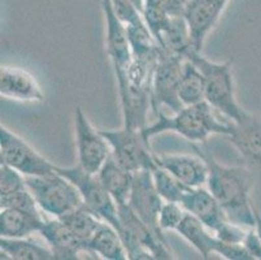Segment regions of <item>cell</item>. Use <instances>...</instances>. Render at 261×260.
Listing matches in <instances>:
<instances>
[{"instance_id": "obj_23", "label": "cell", "mask_w": 261, "mask_h": 260, "mask_svg": "<svg viewBox=\"0 0 261 260\" xmlns=\"http://www.w3.org/2000/svg\"><path fill=\"white\" fill-rule=\"evenodd\" d=\"M156 42L163 51L185 56L191 50V35L185 16H170Z\"/></svg>"}, {"instance_id": "obj_31", "label": "cell", "mask_w": 261, "mask_h": 260, "mask_svg": "<svg viewBox=\"0 0 261 260\" xmlns=\"http://www.w3.org/2000/svg\"><path fill=\"white\" fill-rule=\"evenodd\" d=\"M112 6L125 26L137 25L144 21L142 12L130 0H112Z\"/></svg>"}, {"instance_id": "obj_22", "label": "cell", "mask_w": 261, "mask_h": 260, "mask_svg": "<svg viewBox=\"0 0 261 260\" xmlns=\"http://www.w3.org/2000/svg\"><path fill=\"white\" fill-rule=\"evenodd\" d=\"M98 177L101 181L109 194L112 195L117 206H123L129 202L130 193H132L134 173L123 168L115 159L113 155L108 157L100 171L98 172Z\"/></svg>"}, {"instance_id": "obj_14", "label": "cell", "mask_w": 261, "mask_h": 260, "mask_svg": "<svg viewBox=\"0 0 261 260\" xmlns=\"http://www.w3.org/2000/svg\"><path fill=\"white\" fill-rule=\"evenodd\" d=\"M165 200L161 198L153 182L152 171H141L134 173L132 193L129 197L130 208L160 237H165L159 225V216Z\"/></svg>"}, {"instance_id": "obj_10", "label": "cell", "mask_w": 261, "mask_h": 260, "mask_svg": "<svg viewBox=\"0 0 261 260\" xmlns=\"http://www.w3.org/2000/svg\"><path fill=\"white\" fill-rule=\"evenodd\" d=\"M186 57L161 51L152 78V109L155 114L163 109L175 113L184 108L179 99V83Z\"/></svg>"}, {"instance_id": "obj_34", "label": "cell", "mask_w": 261, "mask_h": 260, "mask_svg": "<svg viewBox=\"0 0 261 260\" xmlns=\"http://www.w3.org/2000/svg\"><path fill=\"white\" fill-rule=\"evenodd\" d=\"M130 2H132V3L134 4V6L137 7V8H138L139 11L142 12V13H143V8H144V0H130Z\"/></svg>"}, {"instance_id": "obj_8", "label": "cell", "mask_w": 261, "mask_h": 260, "mask_svg": "<svg viewBox=\"0 0 261 260\" xmlns=\"http://www.w3.org/2000/svg\"><path fill=\"white\" fill-rule=\"evenodd\" d=\"M112 149L116 160L132 173L141 171H153L158 168L156 155L144 137L142 129L123 125L118 130H100Z\"/></svg>"}, {"instance_id": "obj_4", "label": "cell", "mask_w": 261, "mask_h": 260, "mask_svg": "<svg viewBox=\"0 0 261 260\" xmlns=\"http://www.w3.org/2000/svg\"><path fill=\"white\" fill-rule=\"evenodd\" d=\"M185 57L195 64L203 73L205 80V102L231 123L243 120L248 112L237 102L231 63H215L204 57L201 52L194 50H189Z\"/></svg>"}, {"instance_id": "obj_18", "label": "cell", "mask_w": 261, "mask_h": 260, "mask_svg": "<svg viewBox=\"0 0 261 260\" xmlns=\"http://www.w3.org/2000/svg\"><path fill=\"white\" fill-rule=\"evenodd\" d=\"M159 167L168 171L189 187H201L207 183L210 168L203 157L191 155H156Z\"/></svg>"}, {"instance_id": "obj_25", "label": "cell", "mask_w": 261, "mask_h": 260, "mask_svg": "<svg viewBox=\"0 0 261 260\" xmlns=\"http://www.w3.org/2000/svg\"><path fill=\"white\" fill-rule=\"evenodd\" d=\"M0 251L15 260H54L51 247L28 238H0Z\"/></svg>"}, {"instance_id": "obj_28", "label": "cell", "mask_w": 261, "mask_h": 260, "mask_svg": "<svg viewBox=\"0 0 261 260\" xmlns=\"http://www.w3.org/2000/svg\"><path fill=\"white\" fill-rule=\"evenodd\" d=\"M152 177L159 194L165 202H174V203L181 204L184 195L191 189L159 166L152 171Z\"/></svg>"}, {"instance_id": "obj_24", "label": "cell", "mask_w": 261, "mask_h": 260, "mask_svg": "<svg viewBox=\"0 0 261 260\" xmlns=\"http://www.w3.org/2000/svg\"><path fill=\"white\" fill-rule=\"evenodd\" d=\"M89 250L95 257L107 260H126L127 252L118 232L111 224H100L89 241Z\"/></svg>"}, {"instance_id": "obj_12", "label": "cell", "mask_w": 261, "mask_h": 260, "mask_svg": "<svg viewBox=\"0 0 261 260\" xmlns=\"http://www.w3.org/2000/svg\"><path fill=\"white\" fill-rule=\"evenodd\" d=\"M175 232L195 247L204 259H210L211 255L217 254L227 260H253L242 243L224 242L190 212H186Z\"/></svg>"}, {"instance_id": "obj_33", "label": "cell", "mask_w": 261, "mask_h": 260, "mask_svg": "<svg viewBox=\"0 0 261 260\" xmlns=\"http://www.w3.org/2000/svg\"><path fill=\"white\" fill-rule=\"evenodd\" d=\"M255 216H256V223H255V230L257 233V235L261 240V214L258 212V209H255Z\"/></svg>"}, {"instance_id": "obj_3", "label": "cell", "mask_w": 261, "mask_h": 260, "mask_svg": "<svg viewBox=\"0 0 261 260\" xmlns=\"http://www.w3.org/2000/svg\"><path fill=\"white\" fill-rule=\"evenodd\" d=\"M213 111L211 104L201 102L184 107L172 116L159 112L155 123L146 125L142 132L148 140L165 132H173L192 143H205L213 134L230 135L234 123L220 121Z\"/></svg>"}, {"instance_id": "obj_7", "label": "cell", "mask_w": 261, "mask_h": 260, "mask_svg": "<svg viewBox=\"0 0 261 260\" xmlns=\"http://www.w3.org/2000/svg\"><path fill=\"white\" fill-rule=\"evenodd\" d=\"M181 206L194 215L198 220L216 234V237L227 243H242L248 229L231 223L222 209L221 204L210 190L201 187L190 189L184 195Z\"/></svg>"}, {"instance_id": "obj_29", "label": "cell", "mask_w": 261, "mask_h": 260, "mask_svg": "<svg viewBox=\"0 0 261 260\" xmlns=\"http://www.w3.org/2000/svg\"><path fill=\"white\" fill-rule=\"evenodd\" d=\"M0 208H18L33 214H42L28 183L20 190L8 194H0Z\"/></svg>"}, {"instance_id": "obj_16", "label": "cell", "mask_w": 261, "mask_h": 260, "mask_svg": "<svg viewBox=\"0 0 261 260\" xmlns=\"http://www.w3.org/2000/svg\"><path fill=\"white\" fill-rule=\"evenodd\" d=\"M101 8L107 26V55L115 69V75L120 76L126 70L133 59L127 30L116 14L112 0H101Z\"/></svg>"}, {"instance_id": "obj_27", "label": "cell", "mask_w": 261, "mask_h": 260, "mask_svg": "<svg viewBox=\"0 0 261 260\" xmlns=\"http://www.w3.org/2000/svg\"><path fill=\"white\" fill-rule=\"evenodd\" d=\"M60 219L72 229L73 233L78 238H81L87 245H89V241L91 240L94 233L96 232V229L103 223V220H100L96 215L92 214L85 206L66 214L65 216Z\"/></svg>"}, {"instance_id": "obj_6", "label": "cell", "mask_w": 261, "mask_h": 260, "mask_svg": "<svg viewBox=\"0 0 261 260\" xmlns=\"http://www.w3.org/2000/svg\"><path fill=\"white\" fill-rule=\"evenodd\" d=\"M40 211L51 218H63L84 206L77 186L58 171L47 176L25 177Z\"/></svg>"}, {"instance_id": "obj_15", "label": "cell", "mask_w": 261, "mask_h": 260, "mask_svg": "<svg viewBox=\"0 0 261 260\" xmlns=\"http://www.w3.org/2000/svg\"><path fill=\"white\" fill-rule=\"evenodd\" d=\"M230 0H187L184 16L191 35V50L201 52L204 42Z\"/></svg>"}, {"instance_id": "obj_2", "label": "cell", "mask_w": 261, "mask_h": 260, "mask_svg": "<svg viewBox=\"0 0 261 260\" xmlns=\"http://www.w3.org/2000/svg\"><path fill=\"white\" fill-rule=\"evenodd\" d=\"M161 51L141 56L133 55L126 70L116 76L125 126L146 128L148 111L152 108V78Z\"/></svg>"}, {"instance_id": "obj_32", "label": "cell", "mask_w": 261, "mask_h": 260, "mask_svg": "<svg viewBox=\"0 0 261 260\" xmlns=\"http://www.w3.org/2000/svg\"><path fill=\"white\" fill-rule=\"evenodd\" d=\"M242 245L246 247V250L252 256L253 260H261V240L257 233H256L255 228H251L247 230V234Z\"/></svg>"}, {"instance_id": "obj_30", "label": "cell", "mask_w": 261, "mask_h": 260, "mask_svg": "<svg viewBox=\"0 0 261 260\" xmlns=\"http://www.w3.org/2000/svg\"><path fill=\"white\" fill-rule=\"evenodd\" d=\"M186 209L179 203L174 202H165L159 216V225L163 232L167 230H177L179 224L184 220Z\"/></svg>"}, {"instance_id": "obj_21", "label": "cell", "mask_w": 261, "mask_h": 260, "mask_svg": "<svg viewBox=\"0 0 261 260\" xmlns=\"http://www.w3.org/2000/svg\"><path fill=\"white\" fill-rule=\"evenodd\" d=\"M47 218L18 208L0 209V234L7 238H28L40 233Z\"/></svg>"}, {"instance_id": "obj_9", "label": "cell", "mask_w": 261, "mask_h": 260, "mask_svg": "<svg viewBox=\"0 0 261 260\" xmlns=\"http://www.w3.org/2000/svg\"><path fill=\"white\" fill-rule=\"evenodd\" d=\"M56 171L72 181L80 190L84 206L96 215L100 220L111 224L118 232L120 229V219H118V206L109 194L106 186L99 180L98 175H92L85 169L77 167H58Z\"/></svg>"}, {"instance_id": "obj_13", "label": "cell", "mask_w": 261, "mask_h": 260, "mask_svg": "<svg viewBox=\"0 0 261 260\" xmlns=\"http://www.w3.org/2000/svg\"><path fill=\"white\" fill-rule=\"evenodd\" d=\"M74 129L78 150V166L92 175H98L101 167L112 155V149L100 130L95 129L85 114L84 109L77 107L74 111Z\"/></svg>"}, {"instance_id": "obj_11", "label": "cell", "mask_w": 261, "mask_h": 260, "mask_svg": "<svg viewBox=\"0 0 261 260\" xmlns=\"http://www.w3.org/2000/svg\"><path fill=\"white\" fill-rule=\"evenodd\" d=\"M0 159L2 164L16 169L25 177L47 176L56 172V166L3 125L0 126Z\"/></svg>"}, {"instance_id": "obj_5", "label": "cell", "mask_w": 261, "mask_h": 260, "mask_svg": "<svg viewBox=\"0 0 261 260\" xmlns=\"http://www.w3.org/2000/svg\"><path fill=\"white\" fill-rule=\"evenodd\" d=\"M120 229L118 234L126 249L127 259L132 260H169L173 259L167 238L160 237L139 219L129 204L118 206Z\"/></svg>"}, {"instance_id": "obj_26", "label": "cell", "mask_w": 261, "mask_h": 260, "mask_svg": "<svg viewBox=\"0 0 261 260\" xmlns=\"http://www.w3.org/2000/svg\"><path fill=\"white\" fill-rule=\"evenodd\" d=\"M179 99L184 107L205 102V80L195 64L185 59L184 72L179 83Z\"/></svg>"}, {"instance_id": "obj_1", "label": "cell", "mask_w": 261, "mask_h": 260, "mask_svg": "<svg viewBox=\"0 0 261 260\" xmlns=\"http://www.w3.org/2000/svg\"><path fill=\"white\" fill-rule=\"evenodd\" d=\"M194 150L207 161L210 168L208 190L221 204L229 221L246 229L255 228L256 208L250 197L252 186L250 171L239 167L222 166L208 150L199 146H194Z\"/></svg>"}, {"instance_id": "obj_20", "label": "cell", "mask_w": 261, "mask_h": 260, "mask_svg": "<svg viewBox=\"0 0 261 260\" xmlns=\"http://www.w3.org/2000/svg\"><path fill=\"white\" fill-rule=\"evenodd\" d=\"M227 137L244 160L261 166V116L247 113L243 120L232 124Z\"/></svg>"}, {"instance_id": "obj_17", "label": "cell", "mask_w": 261, "mask_h": 260, "mask_svg": "<svg viewBox=\"0 0 261 260\" xmlns=\"http://www.w3.org/2000/svg\"><path fill=\"white\" fill-rule=\"evenodd\" d=\"M39 234L43 235L47 245L51 247L55 259L75 260L80 259V255L84 252L92 255L89 245L78 238L60 218L46 219Z\"/></svg>"}, {"instance_id": "obj_19", "label": "cell", "mask_w": 261, "mask_h": 260, "mask_svg": "<svg viewBox=\"0 0 261 260\" xmlns=\"http://www.w3.org/2000/svg\"><path fill=\"white\" fill-rule=\"evenodd\" d=\"M0 94L8 99L20 102H43L44 94L37 78L25 69L2 66Z\"/></svg>"}]
</instances>
